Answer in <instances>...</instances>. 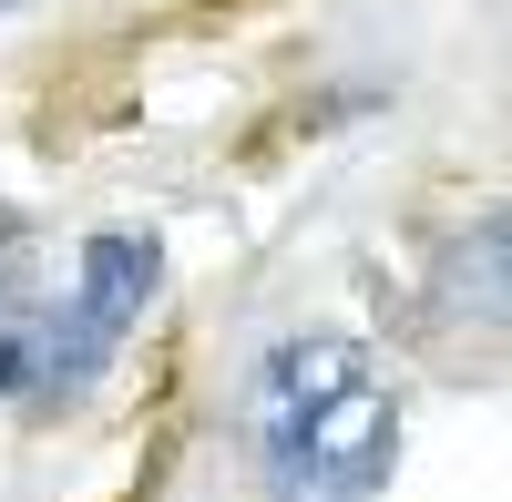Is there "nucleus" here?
Returning a JSON list of instances; mask_svg holds the SVG:
<instances>
[{
    "instance_id": "obj_1",
    "label": "nucleus",
    "mask_w": 512,
    "mask_h": 502,
    "mask_svg": "<svg viewBox=\"0 0 512 502\" xmlns=\"http://www.w3.org/2000/svg\"><path fill=\"white\" fill-rule=\"evenodd\" d=\"M246 431L277 502H379L400 472V390L349 328H297L256 359Z\"/></svg>"
},
{
    "instance_id": "obj_2",
    "label": "nucleus",
    "mask_w": 512,
    "mask_h": 502,
    "mask_svg": "<svg viewBox=\"0 0 512 502\" xmlns=\"http://www.w3.org/2000/svg\"><path fill=\"white\" fill-rule=\"evenodd\" d=\"M154 277H164L154 236H93V246H82V277H72V308H62V339H52V380L62 390H82L123 349V328L144 318Z\"/></svg>"
},
{
    "instance_id": "obj_3",
    "label": "nucleus",
    "mask_w": 512,
    "mask_h": 502,
    "mask_svg": "<svg viewBox=\"0 0 512 502\" xmlns=\"http://www.w3.org/2000/svg\"><path fill=\"white\" fill-rule=\"evenodd\" d=\"M441 308H482V339H502V216H482V236L451 246V267H441Z\"/></svg>"
},
{
    "instance_id": "obj_4",
    "label": "nucleus",
    "mask_w": 512,
    "mask_h": 502,
    "mask_svg": "<svg viewBox=\"0 0 512 502\" xmlns=\"http://www.w3.org/2000/svg\"><path fill=\"white\" fill-rule=\"evenodd\" d=\"M0 11H31V0H0Z\"/></svg>"
}]
</instances>
